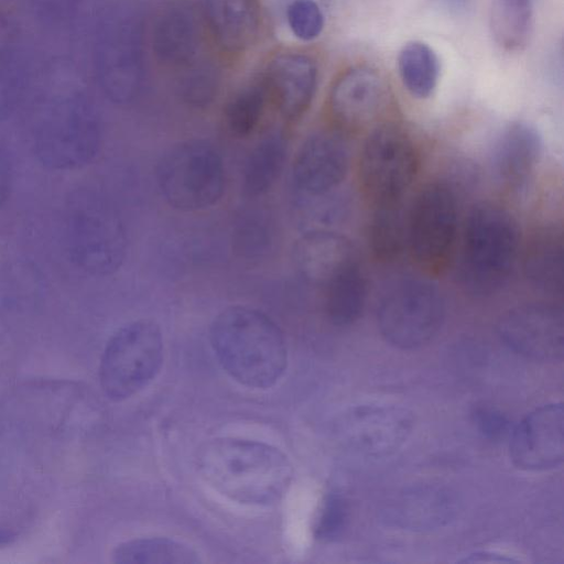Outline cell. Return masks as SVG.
<instances>
[{
    "label": "cell",
    "instance_id": "obj_1",
    "mask_svg": "<svg viewBox=\"0 0 564 564\" xmlns=\"http://www.w3.org/2000/svg\"><path fill=\"white\" fill-rule=\"evenodd\" d=\"M196 464L215 490L251 506H269L281 500L293 475L290 460L280 449L234 437L205 443L198 449Z\"/></svg>",
    "mask_w": 564,
    "mask_h": 564
},
{
    "label": "cell",
    "instance_id": "obj_2",
    "mask_svg": "<svg viewBox=\"0 0 564 564\" xmlns=\"http://www.w3.org/2000/svg\"><path fill=\"white\" fill-rule=\"evenodd\" d=\"M210 343L226 372L249 388H269L285 371L283 333L256 308L235 305L221 311L212 324Z\"/></svg>",
    "mask_w": 564,
    "mask_h": 564
},
{
    "label": "cell",
    "instance_id": "obj_3",
    "mask_svg": "<svg viewBox=\"0 0 564 564\" xmlns=\"http://www.w3.org/2000/svg\"><path fill=\"white\" fill-rule=\"evenodd\" d=\"M64 239L69 260L90 275H110L126 258L127 236L117 209L89 187L74 189L66 198Z\"/></svg>",
    "mask_w": 564,
    "mask_h": 564
},
{
    "label": "cell",
    "instance_id": "obj_4",
    "mask_svg": "<svg viewBox=\"0 0 564 564\" xmlns=\"http://www.w3.org/2000/svg\"><path fill=\"white\" fill-rule=\"evenodd\" d=\"M519 228L499 205L482 203L470 212L463 240L460 275L476 294H490L509 279L519 251Z\"/></svg>",
    "mask_w": 564,
    "mask_h": 564
},
{
    "label": "cell",
    "instance_id": "obj_5",
    "mask_svg": "<svg viewBox=\"0 0 564 564\" xmlns=\"http://www.w3.org/2000/svg\"><path fill=\"white\" fill-rule=\"evenodd\" d=\"M164 200L181 212H199L216 205L226 187L223 159L216 148L200 139L178 142L159 160L155 169Z\"/></svg>",
    "mask_w": 564,
    "mask_h": 564
},
{
    "label": "cell",
    "instance_id": "obj_6",
    "mask_svg": "<svg viewBox=\"0 0 564 564\" xmlns=\"http://www.w3.org/2000/svg\"><path fill=\"white\" fill-rule=\"evenodd\" d=\"M163 362V337L150 319L131 322L119 328L107 341L100 366L99 381L112 401H123L158 375Z\"/></svg>",
    "mask_w": 564,
    "mask_h": 564
},
{
    "label": "cell",
    "instance_id": "obj_7",
    "mask_svg": "<svg viewBox=\"0 0 564 564\" xmlns=\"http://www.w3.org/2000/svg\"><path fill=\"white\" fill-rule=\"evenodd\" d=\"M445 303L438 288L421 278H404L382 295L377 311L381 336L390 345L412 350L430 343L441 330Z\"/></svg>",
    "mask_w": 564,
    "mask_h": 564
},
{
    "label": "cell",
    "instance_id": "obj_8",
    "mask_svg": "<svg viewBox=\"0 0 564 564\" xmlns=\"http://www.w3.org/2000/svg\"><path fill=\"white\" fill-rule=\"evenodd\" d=\"M419 167V153L411 135L399 124H378L367 138L360 158V180L377 204L400 202Z\"/></svg>",
    "mask_w": 564,
    "mask_h": 564
},
{
    "label": "cell",
    "instance_id": "obj_9",
    "mask_svg": "<svg viewBox=\"0 0 564 564\" xmlns=\"http://www.w3.org/2000/svg\"><path fill=\"white\" fill-rule=\"evenodd\" d=\"M457 204L451 188L431 183L408 214V246L423 267L437 269L448 259L457 237Z\"/></svg>",
    "mask_w": 564,
    "mask_h": 564
},
{
    "label": "cell",
    "instance_id": "obj_10",
    "mask_svg": "<svg viewBox=\"0 0 564 564\" xmlns=\"http://www.w3.org/2000/svg\"><path fill=\"white\" fill-rule=\"evenodd\" d=\"M415 425L413 413L399 405L361 404L347 410L336 424L341 444L367 457L393 454L411 436Z\"/></svg>",
    "mask_w": 564,
    "mask_h": 564
},
{
    "label": "cell",
    "instance_id": "obj_11",
    "mask_svg": "<svg viewBox=\"0 0 564 564\" xmlns=\"http://www.w3.org/2000/svg\"><path fill=\"white\" fill-rule=\"evenodd\" d=\"M498 335L506 346L528 359L560 361L564 355V315L546 303L517 306L498 323Z\"/></svg>",
    "mask_w": 564,
    "mask_h": 564
},
{
    "label": "cell",
    "instance_id": "obj_12",
    "mask_svg": "<svg viewBox=\"0 0 564 564\" xmlns=\"http://www.w3.org/2000/svg\"><path fill=\"white\" fill-rule=\"evenodd\" d=\"M100 147L97 121L86 111L77 110L44 123L33 141L36 159L54 171L76 170L89 164Z\"/></svg>",
    "mask_w": 564,
    "mask_h": 564
},
{
    "label": "cell",
    "instance_id": "obj_13",
    "mask_svg": "<svg viewBox=\"0 0 564 564\" xmlns=\"http://www.w3.org/2000/svg\"><path fill=\"white\" fill-rule=\"evenodd\" d=\"M391 99L386 78L368 65L351 66L335 80L329 93V110L346 130H360L375 123Z\"/></svg>",
    "mask_w": 564,
    "mask_h": 564
},
{
    "label": "cell",
    "instance_id": "obj_14",
    "mask_svg": "<svg viewBox=\"0 0 564 564\" xmlns=\"http://www.w3.org/2000/svg\"><path fill=\"white\" fill-rule=\"evenodd\" d=\"M510 457L527 471L556 468L564 458V408L549 403L530 412L510 435Z\"/></svg>",
    "mask_w": 564,
    "mask_h": 564
},
{
    "label": "cell",
    "instance_id": "obj_15",
    "mask_svg": "<svg viewBox=\"0 0 564 564\" xmlns=\"http://www.w3.org/2000/svg\"><path fill=\"white\" fill-rule=\"evenodd\" d=\"M349 161V149L340 134L317 132L302 144L295 156L294 185L307 196L325 195L344 181Z\"/></svg>",
    "mask_w": 564,
    "mask_h": 564
},
{
    "label": "cell",
    "instance_id": "obj_16",
    "mask_svg": "<svg viewBox=\"0 0 564 564\" xmlns=\"http://www.w3.org/2000/svg\"><path fill=\"white\" fill-rule=\"evenodd\" d=\"M317 66L308 55L282 53L267 65L261 84L279 112L297 120L310 108L317 86Z\"/></svg>",
    "mask_w": 564,
    "mask_h": 564
},
{
    "label": "cell",
    "instance_id": "obj_17",
    "mask_svg": "<svg viewBox=\"0 0 564 564\" xmlns=\"http://www.w3.org/2000/svg\"><path fill=\"white\" fill-rule=\"evenodd\" d=\"M200 44V23L189 4L174 2L159 12L152 26V48L161 63L184 68L195 62Z\"/></svg>",
    "mask_w": 564,
    "mask_h": 564
},
{
    "label": "cell",
    "instance_id": "obj_18",
    "mask_svg": "<svg viewBox=\"0 0 564 564\" xmlns=\"http://www.w3.org/2000/svg\"><path fill=\"white\" fill-rule=\"evenodd\" d=\"M293 260L307 282L323 288L335 275L358 261V257L350 241L344 236L313 230L296 240Z\"/></svg>",
    "mask_w": 564,
    "mask_h": 564
},
{
    "label": "cell",
    "instance_id": "obj_19",
    "mask_svg": "<svg viewBox=\"0 0 564 564\" xmlns=\"http://www.w3.org/2000/svg\"><path fill=\"white\" fill-rule=\"evenodd\" d=\"M541 137L527 122L509 124L499 137L494 166L500 182L509 189H520L530 180L541 155Z\"/></svg>",
    "mask_w": 564,
    "mask_h": 564
},
{
    "label": "cell",
    "instance_id": "obj_20",
    "mask_svg": "<svg viewBox=\"0 0 564 564\" xmlns=\"http://www.w3.org/2000/svg\"><path fill=\"white\" fill-rule=\"evenodd\" d=\"M206 23L216 43L228 53H241L254 44L260 31L258 0H205Z\"/></svg>",
    "mask_w": 564,
    "mask_h": 564
},
{
    "label": "cell",
    "instance_id": "obj_21",
    "mask_svg": "<svg viewBox=\"0 0 564 564\" xmlns=\"http://www.w3.org/2000/svg\"><path fill=\"white\" fill-rule=\"evenodd\" d=\"M325 312L337 326L354 324L362 314L367 284L359 261L348 265L323 286Z\"/></svg>",
    "mask_w": 564,
    "mask_h": 564
},
{
    "label": "cell",
    "instance_id": "obj_22",
    "mask_svg": "<svg viewBox=\"0 0 564 564\" xmlns=\"http://www.w3.org/2000/svg\"><path fill=\"white\" fill-rule=\"evenodd\" d=\"M453 500L442 489L424 487L403 494L392 508L397 523L410 529H431L451 518Z\"/></svg>",
    "mask_w": 564,
    "mask_h": 564
},
{
    "label": "cell",
    "instance_id": "obj_23",
    "mask_svg": "<svg viewBox=\"0 0 564 564\" xmlns=\"http://www.w3.org/2000/svg\"><path fill=\"white\" fill-rule=\"evenodd\" d=\"M535 0H492L489 28L495 43L506 52L522 51L531 36Z\"/></svg>",
    "mask_w": 564,
    "mask_h": 564
},
{
    "label": "cell",
    "instance_id": "obj_24",
    "mask_svg": "<svg viewBox=\"0 0 564 564\" xmlns=\"http://www.w3.org/2000/svg\"><path fill=\"white\" fill-rule=\"evenodd\" d=\"M286 152V142L280 133L267 135L251 150L242 170L245 195L258 197L273 186L283 170Z\"/></svg>",
    "mask_w": 564,
    "mask_h": 564
},
{
    "label": "cell",
    "instance_id": "obj_25",
    "mask_svg": "<svg viewBox=\"0 0 564 564\" xmlns=\"http://www.w3.org/2000/svg\"><path fill=\"white\" fill-rule=\"evenodd\" d=\"M117 564H197L198 554L188 545L167 538H143L120 543L112 551Z\"/></svg>",
    "mask_w": 564,
    "mask_h": 564
},
{
    "label": "cell",
    "instance_id": "obj_26",
    "mask_svg": "<svg viewBox=\"0 0 564 564\" xmlns=\"http://www.w3.org/2000/svg\"><path fill=\"white\" fill-rule=\"evenodd\" d=\"M398 70L405 89L413 97L425 99L433 94L438 82V57L426 43L410 41L399 52Z\"/></svg>",
    "mask_w": 564,
    "mask_h": 564
},
{
    "label": "cell",
    "instance_id": "obj_27",
    "mask_svg": "<svg viewBox=\"0 0 564 564\" xmlns=\"http://www.w3.org/2000/svg\"><path fill=\"white\" fill-rule=\"evenodd\" d=\"M525 272L539 289L557 292L563 285V247L554 231L540 232L530 245L525 258Z\"/></svg>",
    "mask_w": 564,
    "mask_h": 564
},
{
    "label": "cell",
    "instance_id": "obj_28",
    "mask_svg": "<svg viewBox=\"0 0 564 564\" xmlns=\"http://www.w3.org/2000/svg\"><path fill=\"white\" fill-rule=\"evenodd\" d=\"M370 245L382 260L399 257L408 245V218L400 202L377 205L370 225Z\"/></svg>",
    "mask_w": 564,
    "mask_h": 564
},
{
    "label": "cell",
    "instance_id": "obj_29",
    "mask_svg": "<svg viewBox=\"0 0 564 564\" xmlns=\"http://www.w3.org/2000/svg\"><path fill=\"white\" fill-rule=\"evenodd\" d=\"M267 99L261 83L238 91L224 109L227 130L237 138L251 134L261 121Z\"/></svg>",
    "mask_w": 564,
    "mask_h": 564
},
{
    "label": "cell",
    "instance_id": "obj_30",
    "mask_svg": "<svg viewBox=\"0 0 564 564\" xmlns=\"http://www.w3.org/2000/svg\"><path fill=\"white\" fill-rule=\"evenodd\" d=\"M184 68L177 86L180 97L191 107H207L218 93L219 79L215 69L195 62Z\"/></svg>",
    "mask_w": 564,
    "mask_h": 564
},
{
    "label": "cell",
    "instance_id": "obj_31",
    "mask_svg": "<svg viewBox=\"0 0 564 564\" xmlns=\"http://www.w3.org/2000/svg\"><path fill=\"white\" fill-rule=\"evenodd\" d=\"M234 249L245 258L263 254L271 243L269 223L259 214H247L234 229Z\"/></svg>",
    "mask_w": 564,
    "mask_h": 564
},
{
    "label": "cell",
    "instance_id": "obj_32",
    "mask_svg": "<svg viewBox=\"0 0 564 564\" xmlns=\"http://www.w3.org/2000/svg\"><path fill=\"white\" fill-rule=\"evenodd\" d=\"M349 508L346 499L336 492L327 494L314 521V536L322 542L338 539L347 527Z\"/></svg>",
    "mask_w": 564,
    "mask_h": 564
},
{
    "label": "cell",
    "instance_id": "obj_33",
    "mask_svg": "<svg viewBox=\"0 0 564 564\" xmlns=\"http://www.w3.org/2000/svg\"><path fill=\"white\" fill-rule=\"evenodd\" d=\"M286 19L293 34L303 41L319 36L324 28V17L313 0H293L288 7Z\"/></svg>",
    "mask_w": 564,
    "mask_h": 564
},
{
    "label": "cell",
    "instance_id": "obj_34",
    "mask_svg": "<svg viewBox=\"0 0 564 564\" xmlns=\"http://www.w3.org/2000/svg\"><path fill=\"white\" fill-rule=\"evenodd\" d=\"M471 420L477 431L491 442H500L511 432L508 417L489 405L475 406L471 411Z\"/></svg>",
    "mask_w": 564,
    "mask_h": 564
},
{
    "label": "cell",
    "instance_id": "obj_35",
    "mask_svg": "<svg viewBox=\"0 0 564 564\" xmlns=\"http://www.w3.org/2000/svg\"><path fill=\"white\" fill-rule=\"evenodd\" d=\"M12 183V167L9 155L0 147V208L8 199Z\"/></svg>",
    "mask_w": 564,
    "mask_h": 564
},
{
    "label": "cell",
    "instance_id": "obj_36",
    "mask_svg": "<svg viewBox=\"0 0 564 564\" xmlns=\"http://www.w3.org/2000/svg\"><path fill=\"white\" fill-rule=\"evenodd\" d=\"M462 562H468V563H475V562H502V563H510L514 562V560L509 558L505 555L491 553V552H477L474 554H470L468 557L463 560Z\"/></svg>",
    "mask_w": 564,
    "mask_h": 564
},
{
    "label": "cell",
    "instance_id": "obj_37",
    "mask_svg": "<svg viewBox=\"0 0 564 564\" xmlns=\"http://www.w3.org/2000/svg\"><path fill=\"white\" fill-rule=\"evenodd\" d=\"M15 540V533L9 529L0 528V547L11 544Z\"/></svg>",
    "mask_w": 564,
    "mask_h": 564
},
{
    "label": "cell",
    "instance_id": "obj_38",
    "mask_svg": "<svg viewBox=\"0 0 564 564\" xmlns=\"http://www.w3.org/2000/svg\"><path fill=\"white\" fill-rule=\"evenodd\" d=\"M8 447L6 445V442L3 440V436L0 435V479L3 474V470L6 469V464L8 459Z\"/></svg>",
    "mask_w": 564,
    "mask_h": 564
}]
</instances>
